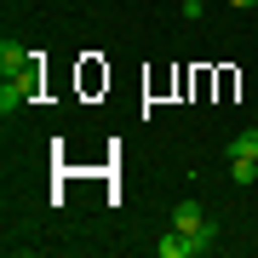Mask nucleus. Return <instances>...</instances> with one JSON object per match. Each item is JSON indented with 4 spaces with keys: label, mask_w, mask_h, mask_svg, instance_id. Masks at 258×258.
Returning a JSON list of instances; mask_svg holds the SVG:
<instances>
[{
    "label": "nucleus",
    "mask_w": 258,
    "mask_h": 258,
    "mask_svg": "<svg viewBox=\"0 0 258 258\" xmlns=\"http://www.w3.org/2000/svg\"><path fill=\"white\" fill-rule=\"evenodd\" d=\"M40 92V63H29V69H18V75H6V86H0V109H23L29 98Z\"/></svg>",
    "instance_id": "1"
},
{
    "label": "nucleus",
    "mask_w": 258,
    "mask_h": 258,
    "mask_svg": "<svg viewBox=\"0 0 258 258\" xmlns=\"http://www.w3.org/2000/svg\"><path fill=\"white\" fill-rule=\"evenodd\" d=\"M207 224H212V218L201 212V201H178V207H172V230H184V235H201Z\"/></svg>",
    "instance_id": "2"
},
{
    "label": "nucleus",
    "mask_w": 258,
    "mask_h": 258,
    "mask_svg": "<svg viewBox=\"0 0 258 258\" xmlns=\"http://www.w3.org/2000/svg\"><path fill=\"white\" fill-rule=\"evenodd\" d=\"M29 63H35V52H29L23 46V40H0V75H18V69H29Z\"/></svg>",
    "instance_id": "3"
},
{
    "label": "nucleus",
    "mask_w": 258,
    "mask_h": 258,
    "mask_svg": "<svg viewBox=\"0 0 258 258\" xmlns=\"http://www.w3.org/2000/svg\"><path fill=\"white\" fill-rule=\"evenodd\" d=\"M155 252H161V258H195L201 247H195V235H184V230H166V235L155 241Z\"/></svg>",
    "instance_id": "4"
},
{
    "label": "nucleus",
    "mask_w": 258,
    "mask_h": 258,
    "mask_svg": "<svg viewBox=\"0 0 258 258\" xmlns=\"http://www.w3.org/2000/svg\"><path fill=\"white\" fill-rule=\"evenodd\" d=\"M230 178H235L241 189H252V184H258V161H252V155H230Z\"/></svg>",
    "instance_id": "5"
},
{
    "label": "nucleus",
    "mask_w": 258,
    "mask_h": 258,
    "mask_svg": "<svg viewBox=\"0 0 258 258\" xmlns=\"http://www.w3.org/2000/svg\"><path fill=\"white\" fill-rule=\"evenodd\" d=\"M230 155H252V161H258V126H247V132H241V138L230 144Z\"/></svg>",
    "instance_id": "6"
},
{
    "label": "nucleus",
    "mask_w": 258,
    "mask_h": 258,
    "mask_svg": "<svg viewBox=\"0 0 258 258\" xmlns=\"http://www.w3.org/2000/svg\"><path fill=\"white\" fill-rule=\"evenodd\" d=\"M184 6V18H201V0H178Z\"/></svg>",
    "instance_id": "7"
},
{
    "label": "nucleus",
    "mask_w": 258,
    "mask_h": 258,
    "mask_svg": "<svg viewBox=\"0 0 258 258\" xmlns=\"http://www.w3.org/2000/svg\"><path fill=\"white\" fill-rule=\"evenodd\" d=\"M230 6H235V12H252V6H258V0H230Z\"/></svg>",
    "instance_id": "8"
}]
</instances>
